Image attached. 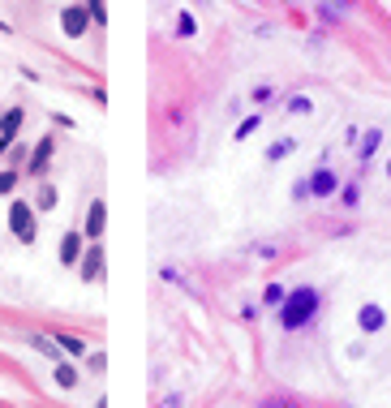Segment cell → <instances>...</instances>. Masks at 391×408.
Segmentation results:
<instances>
[{
    "label": "cell",
    "instance_id": "2",
    "mask_svg": "<svg viewBox=\"0 0 391 408\" xmlns=\"http://www.w3.org/2000/svg\"><path fill=\"white\" fill-rule=\"evenodd\" d=\"M309 193H314V198H331V193H340V172L335 168H314V172H309Z\"/></svg>",
    "mask_w": 391,
    "mask_h": 408
},
{
    "label": "cell",
    "instance_id": "12",
    "mask_svg": "<svg viewBox=\"0 0 391 408\" xmlns=\"http://www.w3.org/2000/svg\"><path fill=\"white\" fill-rule=\"evenodd\" d=\"M292 151H297V138H280V142H271V146H267V159H271V163H280V159H288Z\"/></svg>",
    "mask_w": 391,
    "mask_h": 408
},
{
    "label": "cell",
    "instance_id": "5",
    "mask_svg": "<svg viewBox=\"0 0 391 408\" xmlns=\"http://www.w3.org/2000/svg\"><path fill=\"white\" fill-rule=\"evenodd\" d=\"M357 326H362L366 335L383 331V326H387V309H383V305H374V301H366L362 309H357Z\"/></svg>",
    "mask_w": 391,
    "mask_h": 408
},
{
    "label": "cell",
    "instance_id": "10",
    "mask_svg": "<svg viewBox=\"0 0 391 408\" xmlns=\"http://www.w3.org/2000/svg\"><path fill=\"white\" fill-rule=\"evenodd\" d=\"M52 151H56L52 138H43V142L35 146V155H30V168H26V172H35V176H39V172L47 168V163H52Z\"/></svg>",
    "mask_w": 391,
    "mask_h": 408
},
{
    "label": "cell",
    "instance_id": "20",
    "mask_svg": "<svg viewBox=\"0 0 391 408\" xmlns=\"http://www.w3.org/2000/svg\"><path fill=\"white\" fill-rule=\"evenodd\" d=\"M254 129H258V117H246V121H241V125H237V138H250V134H254Z\"/></svg>",
    "mask_w": 391,
    "mask_h": 408
},
{
    "label": "cell",
    "instance_id": "15",
    "mask_svg": "<svg viewBox=\"0 0 391 408\" xmlns=\"http://www.w3.org/2000/svg\"><path fill=\"white\" fill-rule=\"evenodd\" d=\"M56 383H60L64 391H69V387H78V370H73V365H64V361H60V365H56Z\"/></svg>",
    "mask_w": 391,
    "mask_h": 408
},
{
    "label": "cell",
    "instance_id": "14",
    "mask_svg": "<svg viewBox=\"0 0 391 408\" xmlns=\"http://www.w3.org/2000/svg\"><path fill=\"white\" fill-rule=\"evenodd\" d=\"M52 344H60L64 352H69V357H82V352H86V344H82V339H78V335H56Z\"/></svg>",
    "mask_w": 391,
    "mask_h": 408
},
{
    "label": "cell",
    "instance_id": "7",
    "mask_svg": "<svg viewBox=\"0 0 391 408\" xmlns=\"http://www.w3.org/2000/svg\"><path fill=\"white\" fill-rule=\"evenodd\" d=\"M18 129H22V108H13V112H5V117H0V151H5L13 138H18Z\"/></svg>",
    "mask_w": 391,
    "mask_h": 408
},
{
    "label": "cell",
    "instance_id": "13",
    "mask_svg": "<svg viewBox=\"0 0 391 408\" xmlns=\"http://www.w3.org/2000/svg\"><path fill=\"white\" fill-rule=\"evenodd\" d=\"M288 112H292V117H309V112H314V99H309V95H292Z\"/></svg>",
    "mask_w": 391,
    "mask_h": 408
},
{
    "label": "cell",
    "instance_id": "21",
    "mask_svg": "<svg viewBox=\"0 0 391 408\" xmlns=\"http://www.w3.org/2000/svg\"><path fill=\"white\" fill-rule=\"evenodd\" d=\"M13 181H18V172H0V193H9Z\"/></svg>",
    "mask_w": 391,
    "mask_h": 408
},
{
    "label": "cell",
    "instance_id": "1",
    "mask_svg": "<svg viewBox=\"0 0 391 408\" xmlns=\"http://www.w3.org/2000/svg\"><path fill=\"white\" fill-rule=\"evenodd\" d=\"M318 301H322L318 288H309V284L292 288L284 297V305H280V326H284V331H301V326H309L314 314H318Z\"/></svg>",
    "mask_w": 391,
    "mask_h": 408
},
{
    "label": "cell",
    "instance_id": "4",
    "mask_svg": "<svg viewBox=\"0 0 391 408\" xmlns=\"http://www.w3.org/2000/svg\"><path fill=\"white\" fill-rule=\"evenodd\" d=\"M86 26H91V13H86L82 5H69V9L60 13V30H64L69 39H82V35H86Z\"/></svg>",
    "mask_w": 391,
    "mask_h": 408
},
{
    "label": "cell",
    "instance_id": "16",
    "mask_svg": "<svg viewBox=\"0 0 391 408\" xmlns=\"http://www.w3.org/2000/svg\"><path fill=\"white\" fill-rule=\"evenodd\" d=\"M284 297H288V292H284L280 284H267V292H263V301H267L271 309H280V305H284Z\"/></svg>",
    "mask_w": 391,
    "mask_h": 408
},
{
    "label": "cell",
    "instance_id": "9",
    "mask_svg": "<svg viewBox=\"0 0 391 408\" xmlns=\"http://www.w3.org/2000/svg\"><path fill=\"white\" fill-rule=\"evenodd\" d=\"M78 254H82V232H64V241H60V263L73 267Z\"/></svg>",
    "mask_w": 391,
    "mask_h": 408
},
{
    "label": "cell",
    "instance_id": "17",
    "mask_svg": "<svg viewBox=\"0 0 391 408\" xmlns=\"http://www.w3.org/2000/svg\"><path fill=\"white\" fill-rule=\"evenodd\" d=\"M35 206H39V211H52V206H56V189H52V185H43V189H39V202H35Z\"/></svg>",
    "mask_w": 391,
    "mask_h": 408
},
{
    "label": "cell",
    "instance_id": "19",
    "mask_svg": "<svg viewBox=\"0 0 391 408\" xmlns=\"http://www.w3.org/2000/svg\"><path fill=\"white\" fill-rule=\"evenodd\" d=\"M193 30H198V26H193V18H189V13H181V18H176V35H181V39H189Z\"/></svg>",
    "mask_w": 391,
    "mask_h": 408
},
{
    "label": "cell",
    "instance_id": "8",
    "mask_svg": "<svg viewBox=\"0 0 391 408\" xmlns=\"http://www.w3.org/2000/svg\"><path fill=\"white\" fill-rule=\"evenodd\" d=\"M104 224H108V206L104 202H91V215H86V237L99 241L104 237Z\"/></svg>",
    "mask_w": 391,
    "mask_h": 408
},
{
    "label": "cell",
    "instance_id": "6",
    "mask_svg": "<svg viewBox=\"0 0 391 408\" xmlns=\"http://www.w3.org/2000/svg\"><path fill=\"white\" fill-rule=\"evenodd\" d=\"M99 275H104V245H91V250H86V258H82V280H99Z\"/></svg>",
    "mask_w": 391,
    "mask_h": 408
},
{
    "label": "cell",
    "instance_id": "23",
    "mask_svg": "<svg viewBox=\"0 0 391 408\" xmlns=\"http://www.w3.org/2000/svg\"><path fill=\"white\" fill-rule=\"evenodd\" d=\"M387 176H391V159H387Z\"/></svg>",
    "mask_w": 391,
    "mask_h": 408
},
{
    "label": "cell",
    "instance_id": "3",
    "mask_svg": "<svg viewBox=\"0 0 391 408\" xmlns=\"http://www.w3.org/2000/svg\"><path fill=\"white\" fill-rule=\"evenodd\" d=\"M9 228L18 232V241H35V215H30L26 202H13L9 206Z\"/></svg>",
    "mask_w": 391,
    "mask_h": 408
},
{
    "label": "cell",
    "instance_id": "22",
    "mask_svg": "<svg viewBox=\"0 0 391 408\" xmlns=\"http://www.w3.org/2000/svg\"><path fill=\"white\" fill-rule=\"evenodd\" d=\"M35 348H39V352H47V357H56V348H52V339H43V335L35 339Z\"/></svg>",
    "mask_w": 391,
    "mask_h": 408
},
{
    "label": "cell",
    "instance_id": "24",
    "mask_svg": "<svg viewBox=\"0 0 391 408\" xmlns=\"http://www.w3.org/2000/svg\"><path fill=\"white\" fill-rule=\"evenodd\" d=\"M284 5H297V0H284Z\"/></svg>",
    "mask_w": 391,
    "mask_h": 408
},
{
    "label": "cell",
    "instance_id": "11",
    "mask_svg": "<svg viewBox=\"0 0 391 408\" xmlns=\"http://www.w3.org/2000/svg\"><path fill=\"white\" fill-rule=\"evenodd\" d=\"M379 146H383V129H366V134H362V146H357V155H362V163H370Z\"/></svg>",
    "mask_w": 391,
    "mask_h": 408
},
{
    "label": "cell",
    "instance_id": "18",
    "mask_svg": "<svg viewBox=\"0 0 391 408\" xmlns=\"http://www.w3.org/2000/svg\"><path fill=\"white\" fill-rule=\"evenodd\" d=\"M357 198H362L357 185H340V202H344V206H357Z\"/></svg>",
    "mask_w": 391,
    "mask_h": 408
}]
</instances>
